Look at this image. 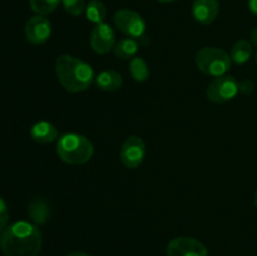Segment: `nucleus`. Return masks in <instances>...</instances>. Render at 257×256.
<instances>
[{
  "label": "nucleus",
  "mask_w": 257,
  "mask_h": 256,
  "mask_svg": "<svg viewBox=\"0 0 257 256\" xmlns=\"http://www.w3.org/2000/svg\"><path fill=\"white\" fill-rule=\"evenodd\" d=\"M138 50H140V42L133 38H123L119 42L115 43L113 48L115 57L123 60L133 59L137 55Z\"/></svg>",
  "instance_id": "nucleus-14"
},
{
  "label": "nucleus",
  "mask_w": 257,
  "mask_h": 256,
  "mask_svg": "<svg viewBox=\"0 0 257 256\" xmlns=\"http://www.w3.org/2000/svg\"><path fill=\"white\" fill-rule=\"evenodd\" d=\"M230 54L216 47H205L196 54V65L206 75L217 78L225 75L231 68Z\"/></svg>",
  "instance_id": "nucleus-4"
},
{
  "label": "nucleus",
  "mask_w": 257,
  "mask_h": 256,
  "mask_svg": "<svg viewBox=\"0 0 257 256\" xmlns=\"http://www.w3.org/2000/svg\"><path fill=\"white\" fill-rule=\"evenodd\" d=\"M255 206L257 207V190H256V193H255Z\"/></svg>",
  "instance_id": "nucleus-27"
},
{
  "label": "nucleus",
  "mask_w": 257,
  "mask_h": 256,
  "mask_svg": "<svg viewBox=\"0 0 257 256\" xmlns=\"http://www.w3.org/2000/svg\"><path fill=\"white\" fill-rule=\"evenodd\" d=\"M85 15L93 24H102L107 17V8L100 0H90L85 7Z\"/></svg>",
  "instance_id": "nucleus-17"
},
{
  "label": "nucleus",
  "mask_w": 257,
  "mask_h": 256,
  "mask_svg": "<svg viewBox=\"0 0 257 256\" xmlns=\"http://www.w3.org/2000/svg\"><path fill=\"white\" fill-rule=\"evenodd\" d=\"M0 248L5 256H38L42 248V232L34 223L18 221L2 232Z\"/></svg>",
  "instance_id": "nucleus-1"
},
{
  "label": "nucleus",
  "mask_w": 257,
  "mask_h": 256,
  "mask_svg": "<svg viewBox=\"0 0 257 256\" xmlns=\"http://www.w3.org/2000/svg\"><path fill=\"white\" fill-rule=\"evenodd\" d=\"M146 157V145L138 136H131L123 142L119 151V158L127 168L135 170L142 165Z\"/></svg>",
  "instance_id": "nucleus-7"
},
{
  "label": "nucleus",
  "mask_w": 257,
  "mask_h": 256,
  "mask_svg": "<svg viewBox=\"0 0 257 256\" xmlns=\"http://www.w3.org/2000/svg\"><path fill=\"white\" fill-rule=\"evenodd\" d=\"M220 13L218 0H195L192 5V14L200 24H212Z\"/></svg>",
  "instance_id": "nucleus-11"
},
{
  "label": "nucleus",
  "mask_w": 257,
  "mask_h": 256,
  "mask_svg": "<svg viewBox=\"0 0 257 256\" xmlns=\"http://www.w3.org/2000/svg\"><path fill=\"white\" fill-rule=\"evenodd\" d=\"M253 88H255V85H253L252 80L250 79H245L238 83V90L241 93H243V94H250V93H252Z\"/></svg>",
  "instance_id": "nucleus-22"
},
{
  "label": "nucleus",
  "mask_w": 257,
  "mask_h": 256,
  "mask_svg": "<svg viewBox=\"0 0 257 256\" xmlns=\"http://www.w3.org/2000/svg\"><path fill=\"white\" fill-rule=\"evenodd\" d=\"M25 37L34 45L44 44L52 34V24L44 15H35L25 24Z\"/></svg>",
  "instance_id": "nucleus-10"
},
{
  "label": "nucleus",
  "mask_w": 257,
  "mask_h": 256,
  "mask_svg": "<svg viewBox=\"0 0 257 256\" xmlns=\"http://www.w3.org/2000/svg\"><path fill=\"white\" fill-rule=\"evenodd\" d=\"M238 82L232 77V75H221V77L213 78L212 82L208 84L206 95L208 100L217 104L230 102L237 95Z\"/></svg>",
  "instance_id": "nucleus-6"
},
{
  "label": "nucleus",
  "mask_w": 257,
  "mask_h": 256,
  "mask_svg": "<svg viewBox=\"0 0 257 256\" xmlns=\"http://www.w3.org/2000/svg\"><path fill=\"white\" fill-rule=\"evenodd\" d=\"M115 34L113 28L107 23H102L93 28L90 34V47L97 54H107L115 45Z\"/></svg>",
  "instance_id": "nucleus-9"
},
{
  "label": "nucleus",
  "mask_w": 257,
  "mask_h": 256,
  "mask_svg": "<svg viewBox=\"0 0 257 256\" xmlns=\"http://www.w3.org/2000/svg\"><path fill=\"white\" fill-rule=\"evenodd\" d=\"M55 74L62 87L70 93L84 92L95 80L93 68L84 60L69 54L58 58Z\"/></svg>",
  "instance_id": "nucleus-2"
},
{
  "label": "nucleus",
  "mask_w": 257,
  "mask_h": 256,
  "mask_svg": "<svg viewBox=\"0 0 257 256\" xmlns=\"http://www.w3.org/2000/svg\"><path fill=\"white\" fill-rule=\"evenodd\" d=\"M252 55V44L248 40L240 39L231 48V60L236 64H245Z\"/></svg>",
  "instance_id": "nucleus-16"
},
{
  "label": "nucleus",
  "mask_w": 257,
  "mask_h": 256,
  "mask_svg": "<svg viewBox=\"0 0 257 256\" xmlns=\"http://www.w3.org/2000/svg\"><path fill=\"white\" fill-rule=\"evenodd\" d=\"M248 8H250L251 13L257 17V0H248Z\"/></svg>",
  "instance_id": "nucleus-23"
},
{
  "label": "nucleus",
  "mask_w": 257,
  "mask_h": 256,
  "mask_svg": "<svg viewBox=\"0 0 257 256\" xmlns=\"http://www.w3.org/2000/svg\"><path fill=\"white\" fill-rule=\"evenodd\" d=\"M130 70L133 79L138 83L146 82L150 78V67H148L147 62L141 57H135L133 59H131Z\"/></svg>",
  "instance_id": "nucleus-18"
},
{
  "label": "nucleus",
  "mask_w": 257,
  "mask_h": 256,
  "mask_svg": "<svg viewBox=\"0 0 257 256\" xmlns=\"http://www.w3.org/2000/svg\"><path fill=\"white\" fill-rule=\"evenodd\" d=\"M167 256H208V251L201 241L182 236L168 243Z\"/></svg>",
  "instance_id": "nucleus-8"
},
{
  "label": "nucleus",
  "mask_w": 257,
  "mask_h": 256,
  "mask_svg": "<svg viewBox=\"0 0 257 256\" xmlns=\"http://www.w3.org/2000/svg\"><path fill=\"white\" fill-rule=\"evenodd\" d=\"M64 10L72 17H79L85 13V0H62Z\"/></svg>",
  "instance_id": "nucleus-20"
},
{
  "label": "nucleus",
  "mask_w": 257,
  "mask_h": 256,
  "mask_svg": "<svg viewBox=\"0 0 257 256\" xmlns=\"http://www.w3.org/2000/svg\"><path fill=\"white\" fill-rule=\"evenodd\" d=\"M115 28L127 38L142 39L146 33V22L140 13L131 9H119L114 13Z\"/></svg>",
  "instance_id": "nucleus-5"
},
{
  "label": "nucleus",
  "mask_w": 257,
  "mask_h": 256,
  "mask_svg": "<svg viewBox=\"0 0 257 256\" xmlns=\"http://www.w3.org/2000/svg\"><path fill=\"white\" fill-rule=\"evenodd\" d=\"M8 222H9V210L3 198H0V233L8 227Z\"/></svg>",
  "instance_id": "nucleus-21"
},
{
  "label": "nucleus",
  "mask_w": 257,
  "mask_h": 256,
  "mask_svg": "<svg viewBox=\"0 0 257 256\" xmlns=\"http://www.w3.org/2000/svg\"><path fill=\"white\" fill-rule=\"evenodd\" d=\"M157 2L163 3V4H168V3H173V2H176V0H157Z\"/></svg>",
  "instance_id": "nucleus-26"
},
{
  "label": "nucleus",
  "mask_w": 257,
  "mask_h": 256,
  "mask_svg": "<svg viewBox=\"0 0 257 256\" xmlns=\"http://www.w3.org/2000/svg\"><path fill=\"white\" fill-rule=\"evenodd\" d=\"M30 137L37 143L47 145V143H52L55 140H58L59 132H58L57 127L50 122L40 120V122H37L35 124L32 125V128H30Z\"/></svg>",
  "instance_id": "nucleus-12"
},
{
  "label": "nucleus",
  "mask_w": 257,
  "mask_h": 256,
  "mask_svg": "<svg viewBox=\"0 0 257 256\" xmlns=\"http://www.w3.org/2000/svg\"><path fill=\"white\" fill-rule=\"evenodd\" d=\"M62 0H29L30 8L37 15H48L52 14Z\"/></svg>",
  "instance_id": "nucleus-19"
},
{
  "label": "nucleus",
  "mask_w": 257,
  "mask_h": 256,
  "mask_svg": "<svg viewBox=\"0 0 257 256\" xmlns=\"http://www.w3.org/2000/svg\"><path fill=\"white\" fill-rule=\"evenodd\" d=\"M67 256H89V255L85 252H72V253H68Z\"/></svg>",
  "instance_id": "nucleus-25"
},
{
  "label": "nucleus",
  "mask_w": 257,
  "mask_h": 256,
  "mask_svg": "<svg viewBox=\"0 0 257 256\" xmlns=\"http://www.w3.org/2000/svg\"><path fill=\"white\" fill-rule=\"evenodd\" d=\"M256 60H257V55H256Z\"/></svg>",
  "instance_id": "nucleus-28"
},
{
  "label": "nucleus",
  "mask_w": 257,
  "mask_h": 256,
  "mask_svg": "<svg viewBox=\"0 0 257 256\" xmlns=\"http://www.w3.org/2000/svg\"><path fill=\"white\" fill-rule=\"evenodd\" d=\"M28 213L30 218L37 225H43L47 222L50 217V207L44 200L42 198H35L29 203L28 207Z\"/></svg>",
  "instance_id": "nucleus-15"
},
{
  "label": "nucleus",
  "mask_w": 257,
  "mask_h": 256,
  "mask_svg": "<svg viewBox=\"0 0 257 256\" xmlns=\"http://www.w3.org/2000/svg\"><path fill=\"white\" fill-rule=\"evenodd\" d=\"M250 39H251V44H253L255 47H257V28H253L252 32H251L250 35Z\"/></svg>",
  "instance_id": "nucleus-24"
},
{
  "label": "nucleus",
  "mask_w": 257,
  "mask_h": 256,
  "mask_svg": "<svg viewBox=\"0 0 257 256\" xmlns=\"http://www.w3.org/2000/svg\"><path fill=\"white\" fill-rule=\"evenodd\" d=\"M57 153L68 165H84L94 155V147L85 136L65 133L58 138Z\"/></svg>",
  "instance_id": "nucleus-3"
},
{
  "label": "nucleus",
  "mask_w": 257,
  "mask_h": 256,
  "mask_svg": "<svg viewBox=\"0 0 257 256\" xmlns=\"http://www.w3.org/2000/svg\"><path fill=\"white\" fill-rule=\"evenodd\" d=\"M95 84L104 92H115L122 87L123 78L117 70L105 69L95 77Z\"/></svg>",
  "instance_id": "nucleus-13"
}]
</instances>
